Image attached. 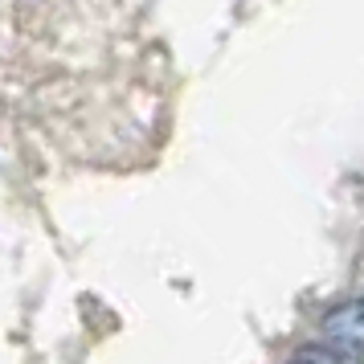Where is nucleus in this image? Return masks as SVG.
Segmentation results:
<instances>
[{"instance_id": "f257e3e1", "label": "nucleus", "mask_w": 364, "mask_h": 364, "mask_svg": "<svg viewBox=\"0 0 364 364\" xmlns=\"http://www.w3.org/2000/svg\"><path fill=\"white\" fill-rule=\"evenodd\" d=\"M323 336L331 348H344L364 360V299H344L323 315Z\"/></svg>"}, {"instance_id": "f03ea898", "label": "nucleus", "mask_w": 364, "mask_h": 364, "mask_svg": "<svg viewBox=\"0 0 364 364\" xmlns=\"http://www.w3.org/2000/svg\"><path fill=\"white\" fill-rule=\"evenodd\" d=\"M287 364H364L360 356H352L344 348H331V344H311V348H299Z\"/></svg>"}]
</instances>
